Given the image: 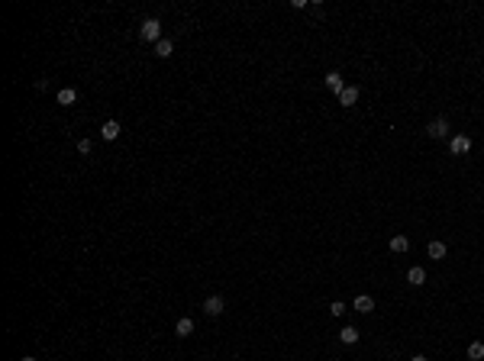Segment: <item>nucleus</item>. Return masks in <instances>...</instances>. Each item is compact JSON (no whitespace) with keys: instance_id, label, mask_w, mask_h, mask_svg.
<instances>
[{"instance_id":"1","label":"nucleus","mask_w":484,"mask_h":361,"mask_svg":"<svg viewBox=\"0 0 484 361\" xmlns=\"http://www.w3.org/2000/svg\"><path fill=\"white\" fill-rule=\"evenodd\" d=\"M139 39H142V42H159V39H161V23H159V19H155V16H149V19H142V26H139Z\"/></svg>"},{"instance_id":"2","label":"nucleus","mask_w":484,"mask_h":361,"mask_svg":"<svg viewBox=\"0 0 484 361\" xmlns=\"http://www.w3.org/2000/svg\"><path fill=\"white\" fill-rule=\"evenodd\" d=\"M223 310H226V297L213 294V297L203 300V313H207V316H223Z\"/></svg>"},{"instance_id":"3","label":"nucleus","mask_w":484,"mask_h":361,"mask_svg":"<svg viewBox=\"0 0 484 361\" xmlns=\"http://www.w3.org/2000/svg\"><path fill=\"white\" fill-rule=\"evenodd\" d=\"M426 135H429V139H446V135H449V120L446 117H436L426 126Z\"/></svg>"},{"instance_id":"4","label":"nucleus","mask_w":484,"mask_h":361,"mask_svg":"<svg viewBox=\"0 0 484 361\" xmlns=\"http://www.w3.org/2000/svg\"><path fill=\"white\" fill-rule=\"evenodd\" d=\"M449 148H452V155H468V152H472V139L459 132V135L449 139Z\"/></svg>"},{"instance_id":"5","label":"nucleus","mask_w":484,"mask_h":361,"mask_svg":"<svg viewBox=\"0 0 484 361\" xmlns=\"http://www.w3.org/2000/svg\"><path fill=\"white\" fill-rule=\"evenodd\" d=\"M407 284H410V287H423V284H426V268L413 264V268L407 271Z\"/></svg>"},{"instance_id":"6","label":"nucleus","mask_w":484,"mask_h":361,"mask_svg":"<svg viewBox=\"0 0 484 361\" xmlns=\"http://www.w3.org/2000/svg\"><path fill=\"white\" fill-rule=\"evenodd\" d=\"M326 87H329V94H336V97H339V94L345 91L342 74H339V71H329V74H326Z\"/></svg>"},{"instance_id":"7","label":"nucleus","mask_w":484,"mask_h":361,"mask_svg":"<svg viewBox=\"0 0 484 361\" xmlns=\"http://www.w3.org/2000/svg\"><path fill=\"white\" fill-rule=\"evenodd\" d=\"M174 336H178V339L194 336V319H190V316H181L178 323H174Z\"/></svg>"},{"instance_id":"8","label":"nucleus","mask_w":484,"mask_h":361,"mask_svg":"<svg viewBox=\"0 0 484 361\" xmlns=\"http://www.w3.org/2000/svg\"><path fill=\"white\" fill-rule=\"evenodd\" d=\"M120 132H123V126H120V122H117V120H107V122H104V126H100V135H104V139H107V142H113V139H120Z\"/></svg>"},{"instance_id":"9","label":"nucleus","mask_w":484,"mask_h":361,"mask_svg":"<svg viewBox=\"0 0 484 361\" xmlns=\"http://www.w3.org/2000/svg\"><path fill=\"white\" fill-rule=\"evenodd\" d=\"M339 104H342V107H355L358 104V87L355 84H345V91L339 94Z\"/></svg>"},{"instance_id":"10","label":"nucleus","mask_w":484,"mask_h":361,"mask_svg":"<svg viewBox=\"0 0 484 361\" xmlns=\"http://www.w3.org/2000/svg\"><path fill=\"white\" fill-rule=\"evenodd\" d=\"M446 251H449L446 242H439V239H433V242L426 245V255L433 258V261H442V258H446Z\"/></svg>"},{"instance_id":"11","label":"nucleus","mask_w":484,"mask_h":361,"mask_svg":"<svg viewBox=\"0 0 484 361\" xmlns=\"http://www.w3.org/2000/svg\"><path fill=\"white\" fill-rule=\"evenodd\" d=\"M358 339H362V332H358L355 326H345V329L339 332V342H342V345H355Z\"/></svg>"},{"instance_id":"12","label":"nucleus","mask_w":484,"mask_h":361,"mask_svg":"<svg viewBox=\"0 0 484 361\" xmlns=\"http://www.w3.org/2000/svg\"><path fill=\"white\" fill-rule=\"evenodd\" d=\"M58 104L61 107H74V104H78V91H74V87H61V91H58Z\"/></svg>"},{"instance_id":"13","label":"nucleus","mask_w":484,"mask_h":361,"mask_svg":"<svg viewBox=\"0 0 484 361\" xmlns=\"http://www.w3.org/2000/svg\"><path fill=\"white\" fill-rule=\"evenodd\" d=\"M355 313H362V316H368V313H374V300H371L368 294L355 297Z\"/></svg>"},{"instance_id":"14","label":"nucleus","mask_w":484,"mask_h":361,"mask_svg":"<svg viewBox=\"0 0 484 361\" xmlns=\"http://www.w3.org/2000/svg\"><path fill=\"white\" fill-rule=\"evenodd\" d=\"M171 52H174L171 39H159V42H155V55H159V58H171Z\"/></svg>"},{"instance_id":"15","label":"nucleus","mask_w":484,"mask_h":361,"mask_svg":"<svg viewBox=\"0 0 484 361\" xmlns=\"http://www.w3.org/2000/svg\"><path fill=\"white\" fill-rule=\"evenodd\" d=\"M407 248H410V239H407V236H394L391 239V251L400 255V251H407Z\"/></svg>"},{"instance_id":"16","label":"nucleus","mask_w":484,"mask_h":361,"mask_svg":"<svg viewBox=\"0 0 484 361\" xmlns=\"http://www.w3.org/2000/svg\"><path fill=\"white\" fill-rule=\"evenodd\" d=\"M468 358H472V361H484V342H472V345H468Z\"/></svg>"},{"instance_id":"17","label":"nucleus","mask_w":484,"mask_h":361,"mask_svg":"<svg viewBox=\"0 0 484 361\" xmlns=\"http://www.w3.org/2000/svg\"><path fill=\"white\" fill-rule=\"evenodd\" d=\"M329 313H332V316H345L349 310H345V303H342V300H332V303H329Z\"/></svg>"},{"instance_id":"18","label":"nucleus","mask_w":484,"mask_h":361,"mask_svg":"<svg viewBox=\"0 0 484 361\" xmlns=\"http://www.w3.org/2000/svg\"><path fill=\"white\" fill-rule=\"evenodd\" d=\"M91 148H94L91 139H81V142H78V152H81V155H91Z\"/></svg>"},{"instance_id":"19","label":"nucleus","mask_w":484,"mask_h":361,"mask_svg":"<svg viewBox=\"0 0 484 361\" xmlns=\"http://www.w3.org/2000/svg\"><path fill=\"white\" fill-rule=\"evenodd\" d=\"M410 361H429V358H426V355H413Z\"/></svg>"},{"instance_id":"20","label":"nucleus","mask_w":484,"mask_h":361,"mask_svg":"<svg viewBox=\"0 0 484 361\" xmlns=\"http://www.w3.org/2000/svg\"><path fill=\"white\" fill-rule=\"evenodd\" d=\"M19 361H36V358H32V355H26V358H19Z\"/></svg>"}]
</instances>
